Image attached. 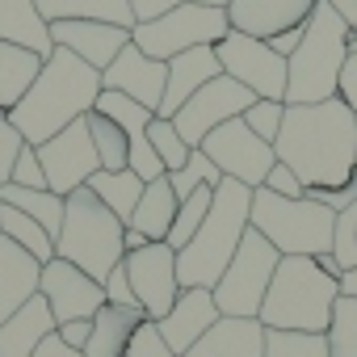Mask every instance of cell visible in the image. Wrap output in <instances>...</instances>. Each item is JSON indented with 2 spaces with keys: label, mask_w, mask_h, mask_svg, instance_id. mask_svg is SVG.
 Returning a JSON list of instances; mask_svg holds the SVG:
<instances>
[{
  "label": "cell",
  "mask_w": 357,
  "mask_h": 357,
  "mask_svg": "<svg viewBox=\"0 0 357 357\" xmlns=\"http://www.w3.org/2000/svg\"><path fill=\"white\" fill-rule=\"evenodd\" d=\"M202 151L219 164L223 176H231V181H244L248 190H261L269 168L278 164V151L273 143H265L244 118H231L223 126H215L206 139H202Z\"/></svg>",
  "instance_id": "cell-10"
},
{
  "label": "cell",
  "mask_w": 357,
  "mask_h": 357,
  "mask_svg": "<svg viewBox=\"0 0 357 357\" xmlns=\"http://www.w3.org/2000/svg\"><path fill=\"white\" fill-rule=\"evenodd\" d=\"M336 298H340V282L328 278L315 257H282L257 319L265 328L328 332Z\"/></svg>",
  "instance_id": "cell-4"
},
{
  "label": "cell",
  "mask_w": 357,
  "mask_h": 357,
  "mask_svg": "<svg viewBox=\"0 0 357 357\" xmlns=\"http://www.w3.org/2000/svg\"><path fill=\"white\" fill-rule=\"evenodd\" d=\"M0 202L5 206H17L22 215H30V219H38L47 231H51V240L59 236V227H63V198L59 194H51V190H22V185H0Z\"/></svg>",
  "instance_id": "cell-31"
},
{
  "label": "cell",
  "mask_w": 357,
  "mask_h": 357,
  "mask_svg": "<svg viewBox=\"0 0 357 357\" xmlns=\"http://www.w3.org/2000/svg\"><path fill=\"white\" fill-rule=\"evenodd\" d=\"M34 357H84V353H80V349H72V344H63V340H59V332H51V336L38 344V353H34Z\"/></svg>",
  "instance_id": "cell-50"
},
{
  "label": "cell",
  "mask_w": 357,
  "mask_h": 357,
  "mask_svg": "<svg viewBox=\"0 0 357 357\" xmlns=\"http://www.w3.org/2000/svg\"><path fill=\"white\" fill-rule=\"evenodd\" d=\"M122 357H176L172 349H168V340L160 336V328H155V319H139L135 324V332H130V340H126V349H122Z\"/></svg>",
  "instance_id": "cell-40"
},
{
  "label": "cell",
  "mask_w": 357,
  "mask_h": 357,
  "mask_svg": "<svg viewBox=\"0 0 357 357\" xmlns=\"http://www.w3.org/2000/svg\"><path fill=\"white\" fill-rule=\"evenodd\" d=\"M349 51H357V26L349 30Z\"/></svg>",
  "instance_id": "cell-55"
},
{
  "label": "cell",
  "mask_w": 357,
  "mask_h": 357,
  "mask_svg": "<svg viewBox=\"0 0 357 357\" xmlns=\"http://www.w3.org/2000/svg\"><path fill=\"white\" fill-rule=\"evenodd\" d=\"M0 43H13V47H26L34 55H51L55 43H51V22L38 13L34 0H0Z\"/></svg>",
  "instance_id": "cell-24"
},
{
  "label": "cell",
  "mask_w": 357,
  "mask_h": 357,
  "mask_svg": "<svg viewBox=\"0 0 357 357\" xmlns=\"http://www.w3.org/2000/svg\"><path fill=\"white\" fill-rule=\"evenodd\" d=\"M143 176L135 172V168H122V172H93L89 176V190L101 198V206H109L122 223H130V215H135V206H139V198H143Z\"/></svg>",
  "instance_id": "cell-29"
},
{
  "label": "cell",
  "mask_w": 357,
  "mask_h": 357,
  "mask_svg": "<svg viewBox=\"0 0 357 357\" xmlns=\"http://www.w3.org/2000/svg\"><path fill=\"white\" fill-rule=\"evenodd\" d=\"M51 43L72 51L89 68L105 72L118 59V51L130 43V30L114 26V22H51Z\"/></svg>",
  "instance_id": "cell-18"
},
{
  "label": "cell",
  "mask_w": 357,
  "mask_h": 357,
  "mask_svg": "<svg viewBox=\"0 0 357 357\" xmlns=\"http://www.w3.org/2000/svg\"><path fill=\"white\" fill-rule=\"evenodd\" d=\"M315 261H319V269H324V273H328V278H336V282H340V278H344V269H340V261H336V257H332V252H324V257H315Z\"/></svg>",
  "instance_id": "cell-53"
},
{
  "label": "cell",
  "mask_w": 357,
  "mask_h": 357,
  "mask_svg": "<svg viewBox=\"0 0 357 357\" xmlns=\"http://www.w3.org/2000/svg\"><path fill=\"white\" fill-rule=\"evenodd\" d=\"M55 315L47 307L43 294H34L30 303H22L5 324H0V357H34L38 344L55 332Z\"/></svg>",
  "instance_id": "cell-21"
},
{
  "label": "cell",
  "mask_w": 357,
  "mask_h": 357,
  "mask_svg": "<svg viewBox=\"0 0 357 357\" xmlns=\"http://www.w3.org/2000/svg\"><path fill=\"white\" fill-rule=\"evenodd\" d=\"M265 357H332L328 353V332L265 328Z\"/></svg>",
  "instance_id": "cell-33"
},
{
  "label": "cell",
  "mask_w": 357,
  "mask_h": 357,
  "mask_svg": "<svg viewBox=\"0 0 357 357\" xmlns=\"http://www.w3.org/2000/svg\"><path fill=\"white\" fill-rule=\"evenodd\" d=\"M219 319H223V311H219V303H215V290H206V286H185L181 294H176V303L168 307V315L155 319V328H160V336L168 340V349L181 357V353H190Z\"/></svg>",
  "instance_id": "cell-17"
},
{
  "label": "cell",
  "mask_w": 357,
  "mask_h": 357,
  "mask_svg": "<svg viewBox=\"0 0 357 357\" xmlns=\"http://www.w3.org/2000/svg\"><path fill=\"white\" fill-rule=\"evenodd\" d=\"M181 357H265V324L223 315L190 353Z\"/></svg>",
  "instance_id": "cell-23"
},
{
  "label": "cell",
  "mask_w": 357,
  "mask_h": 357,
  "mask_svg": "<svg viewBox=\"0 0 357 357\" xmlns=\"http://www.w3.org/2000/svg\"><path fill=\"white\" fill-rule=\"evenodd\" d=\"M215 51H219V63H223V72H227L231 80H240L244 89H252L257 97L286 101L290 59H282L265 38H252V34L227 30V38H223Z\"/></svg>",
  "instance_id": "cell-11"
},
{
  "label": "cell",
  "mask_w": 357,
  "mask_h": 357,
  "mask_svg": "<svg viewBox=\"0 0 357 357\" xmlns=\"http://www.w3.org/2000/svg\"><path fill=\"white\" fill-rule=\"evenodd\" d=\"M265 143H278V130H282V118H286V101H269V97H257L244 114H240Z\"/></svg>",
  "instance_id": "cell-38"
},
{
  "label": "cell",
  "mask_w": 357,
  "mask_h": 357,
  "mask_svg": "<svg viewBox=\"0 0 357 357\" xmlns=\"http://www.w3.org/2000/svg\"><path fill=\"white\" fill-rule=\"evenodd\" d=\"M202 5H219V9H227V5H231V0H202Z\"/></svg>",
  "instance_id": "cell-56"
},
{
  "label": "cell",
  "mask_w": 357,
  "mask_h": 357,
  "mask_svg": "<svg viewBox=\"0 0 357 357\" xmlns=\"http://www.w3.org/2000/svg\"><path fill=\"white\" fill-rule=\"evenodd\" d=\"M122 227L126 223L109 206H101V198L89 185H80L76 194L63 198V227L55 236V257H63L76 269H84L89 278L105 282L109 269L126 257Z\"/></svg>",
  "instance_id": "cell-6"
},
{
  "label": "cell",
  "mask_w": 357,
  "mask_h": 357,
  "mask_svg": "<svg viewBox=\"0 0 357 357\" xmlns=\"http://www.w3.org/2000/svg\"><path fill=\"white\" fill-rule=\"evenodd\" d=\"M215 76H223V63H219V51L215 47H194V51H181L168 59V89H164V101H160V118H172L181 109L202 84H211Z\"/></svg>",
  "instance_id": "cell-20"
},
{
  "label": "cell",
  "mask_w": 357,
  "mask_h": 357,
  "mask_svg": "<svg viewBox=\"0 0 357 357\" xmlns=\"http://www.w3.org/2000/svg\"><path fill=\"white\" fill-rule=\"evenodd\" d=\"M55 332H59V340H63V344H72V349H80V353H84L89 332H93V319H72V324H59Z\"/></svg>",
  "instance_id": "cell-47"
},
{
  "label": "cell",
  "mask_w": 357,
  "mask_h": 357,
  "mask_svg": "<svg viewBox=\"0 0 357 357\" xmlns=\"http://www.w3.org/2000/svg\"><path fill=\"white\" fill-rule=\"evenodd\" d=\"M248 227H252V190L244 181L223 176V181L215 185V198H211V211H206L202 227L194 231V240L181 252H176V278H181V290L185 286L215 290L223 269L240 252Z\"/></svg>",
  "instance_id": "cell-3"
},
{
  "label": "cell",
  "mask_w": 357,
  "mask_h": 357,
  "mask_svg": "<svg viewBox=\"0 0 357 357\" xmlns=\"http://www.w3.org/2000/svg\"><path fill=\"white\" fill-rule=\"evenodd\" d=\"M252 227L282 257H324L332 252L336 215L315 198H282L273 190H252Z\"/></svg>",
  "instance_id": "cell-7"
},
{
  "label": "cell",
  "mask_w": 357,
  "mask_h": 357,
  "mask_svg": "<svg viewBox=\"0 0 357 357\" xmlns=\"http://www.w3.org/2000/svg\"><path fill=\"white\" fill-rule=\"evenodd\" d=\"M336 97L357 114V51H349L344 68H340V84H336Z\"/></svg>",
  "instance_id": "cell-46"
},
{
  "label": "cell",
  "mask_w": 357,
  "mask_h": 357,
  "mask_svg": "<svg viewBox=\"0 0 357 357\" xmlns=\"http://www.w3.org/2000/svg\"><path fill=\"white\" fill-rule=\"evenodd\" d=\"M307 198H315V202H324L332 215H340V211H349V206H357V172H353V181H344V185H336V190H311Z\"/></svg>",
  "instance_id": "cell-44"
},
{
  "label": "cell",
  "mask_w": 357,
  "mask_h": 357,
  "mask_svg": "<svg viewBox=\"0 0 357 357\" xmlns=\"http://www.w3.org/2000/svg\"><path fill=\"white\" fill-rule=\"evenodd\" d=\"M332 257L340 261V269H357V206L340 211L336 215V227H332Z\"/></svg>",
  "instance_id": "cell-39"
},
{
  "label": "cell",
  "mask_w": 357,
  "mask_h": 357,
  "mask_svg": "<svg viewBox=\"0 0 357 357\" xmlns=\"http://www.w3.org/2000/svg\"><path fill=\"white\" fill-rule=\"evenodd\" d=\"M38 72H43V55L13 47V43H0V114H9L26 97Z\"/></svg>",
  "instance_id": "cell-28"
},
{
  "label": "cell",
  "mask_w": 357,
  "mask_h": 357,
  "mask_svg": "<svg viewBox=\"0 0 357 357\" xmlns=\"http://www.w3.org/2000/svg\"><path fill=\"white\" fill-rule=\"evenodd\" d=\"M231 22H227V9L219 5H202V0H185L151 22H135L130 30V43L151 55V59H172L181 51H194V47H219L227 38Z\"/></svg>",
  "instance_id": "cell-8"
},
{
  "label": "cell",
  "mask_w": 357,
  "mask_h": 357,
  "mask_svg": "<svg viewBox=\"0 0 357 357\" xmlns=\"http://www.w3.org/2000/svg\"><path fill=\"white\" fill-rule=\"evenodd\" d=\"M47 22H114L135 30L130 0H34Z\"/></svg>",
  "instance_id": "cell-26"
},
{
  "label": "cell",
  "mask_w": 357,
  "mask_h": 357,
  "mask_svg": "<svg viewBox=\"0 0 357 357\" xmlns=\"http://www.w3.org/2000/svg\"><path fill=\"white\" fill-rule=\"evenodd\" d=\"M176 5H185V0H130L135 22H151V17H160V13H168Z\"/></svg>",
  "instance_id": "cell-48"
},
{
  "label": "cell",
  "mask_w": 357,
  "mask_h": 357,
  "mask_svg": "<svg viewBox=\"0 0 357 357\" xmlns=\"http://www.w3.org/2000/svg\"><path fill=\"white\" fill-rule=\"evenodd\" d=\"M265 190H273V194H282V198H307V190H303V181L278 160L273 168H269V176H265Z\"/></svg>",
  "instance_id": "cell-45"
},
{
  "label": "cell",
  "mask_w": 357,
  "mask_h": 357,
  "mask_svg": "<svg viewBox=\"0 0 357 357\" xmlns=\"http://www.w3.org/2000/svg\"><path fill=\"white\" fill-rule=\"evenodd\" d=\"M340 294H353V298H357V269H349V273L340 278Z\"/></svg>",
  "instance_id": "cell-54"
},
{
  "label": "cell",
  "mask_w": 357,
  "mask_h": 357,
  "mask_svg": "<svg viewBox=\"0 0 357 357\" xmlns=\"http://www.w3.org/2000/svg\"><path fill=\"white\" fill-rule=\"evenodd\" d=\"M303 34H307V26H294V30H282V34H273L269 38V47L282 55V59H290L294 51H298V43H303Z\"/></svg>",
  "instance_id": "cell-49"
},
{
  "label": "cell",
  "mask_w": 357,
  "mask_h": 357,
  "mask_svg": "<svg viewBox=\"0 0 357 357\" xmlns=\"http://www.w3.org/2000/svg\"><path fill=\"white\" fill-rule=\"evenodd\" d=\"M176 206H181V198L172 194L168 172H164V176H155V181L143 185V198H139V206H135V215H130L126 227H135V231H143L151 244H160V240H168V231H172Z\"/></svg>",
  "instance_id": "cell-25"
},
{
  "label": "cell",
  "mask_w": 357,
  "mask_h": 357,
  "mask_svg": "<svg viewBox=\"0 0 357 357\" xmlns=\"http://www.w3.org/2000/svg\"><path fill=\"white\" fill-rule=\"evenodd\" d=\"M126 273H130V290L139 298V311L147 319H164L168 307L181 294V278H176V248L160 244H143L135 252L122 257Z\"/></svg>",
  "instance_id": "cell-14"
},
{
  "label": "cell",
  "mask_w": 357,
  "mask_h": 357,
  "mask_svg": "<svg viewBox=\"0 0 357 357\" xmlns=\"http://www.w3.org/2000/svg\"><path fill=\"white\" fill-rule=\"evenodd\" d=\"M278 261H282V252L257 227H248L240 252L231 257V265L223 269V278L215 286L219 311L223 315H236V319H257L261 315V303L269 294V282L278 273Z\"/></svg>",
  "instance_id": "cell-9"
},
{
  "label": "cell",
  "mask_w": 357,
  "mask_h": 357,
  "mask_svg": "<svg viewBox=\"0 0 357 357\" xmlns=\"http://www.w3.org/2000/svg\"><path fill=\"white\" fill-rule=\"evenodd\" d=\"M278 160L303 181V190H336L357 172V114L340 101L286 105L278 143Z\"/></svg>",
  "instance_id": "cell-1"
},
{
  "label": "cell",
  "mask_w": 357,
  "mask_h": 357,
  "mask_svg": "<svg viewBox=\"0 0 357 357\" xmlns=\"http://www.w3.org/2000/svg\"><path fill=\"white\" fill-rule=\"evenodd\" d=\"M147 139H151V147H155V155H160V164H164V172H176V168H185V160H190V143L181 139V130L172 126V118H151V126H147Z\"/></svg>",
  "instance_id": "cell-37"
},
{
  "label": "cell",
  "mask_w": 357,
  "mask_h": 357,
  "mask_svg": "<svg viewBox=\"0 0 357 357\" xmlns=\"http://www.w3.org/2000/svg\"><path fill=\"white\" fill-rule=\"evenodd\" d=\"M13 185L22 190H47V172H43V160H38V147L26 143L17 164H13Z\"/></svg>",
  "instance_id": "cell-42"
},
{
  "label": "cell",
  "mask_w": 357,
  "mask_h": 357,
  "mask_svg": "<svg viewBox=\"0 0 357 357\" xmlns=\"http://www.w3.org/2000/svg\"><path fill=\"white\" fill-rule=\"evenodd\" d=\"M101 89L122 93V97L147 105L151 114H160V101H164V89H168V63L164 59H151L135 43H126L118 51V59L101 72Z\"/></svg>",
  "instance_id": "cell-16"
},
{
  "label": "cell",
  "mask_w": 357,
  "mask_h": 357,
  "mask_svg": "<svg viewBox=\"0 0 357 357\" xmlns=\"http://www.w3.org/2000/svg\"><path fill=\"white\" fill-rule=\"evenodd\" d=\"M328 5H332L349 26H357V0H328Z\"/></svg>",
  "instance_id": "cell-51"
},
{
  "label": "cell",
  "mask_w": 357,
  "mask_h": 357,
  "mask_svg": "<svg viewBox=\"0 0 357 357\" xmlns=\"http://www.w3.org/2000/svg\"><path fill=\"white\" fill-rule=\"evenodd\" d=\"M38 278H43V261H34L26 248L0 236V324L38 294Z\"/></svg>",
  "instance_id": "cell-22"
},
{
  "label": "cell",
  "mask_w": 357,
  "mask_h": 357,
  "mask_svg": "<svg viewBox=\"0 0 357 357\" xmlns=\"http://www.w3.org/2000/svg\"><path fill=\"white\" fill-rule=\"evenodd\" d=\"M211 198H215V185H202V190H194L190 198H181V206H176V219H172V231H168V248H176L181 252L190 240H194V231L202 227V219H206V211H211Z\"/></svg>",
  "instance_id": "cell-34"
},
{
  "label": "cell",
  "mask_w": 357,
  "mask_h": 357,
  "mask_svg": "<svg viewBox=\"0 0 357 357\" xmlns=\"http://www.w3.org/2000/svg\"><path fill=\"white\" fill-rule=\"evenodd\" d=\"M219 181H223V172H219V164H215L202 147H194V151H190L185 168L168 172V185H172V194H176V198H190L194 190H202V185H219Z\"/></svg>",
  "instance_id": "cell-35"
},
{
  "label": "cell",
  "mask_w": 357,
  "mask_h": 357,
  "mask_svg": "<svg viewBox=\"0 0 357 357\" xmlns=\"http://www.w3.org/2000/svg\"><path fill=\"white\" fill-rule=\"evenodd\" d=\"M101 97V72L89 68L84 59H76L72 51L55 47L43 59V72L34 76V84L26 89V97L9 109V122L22 130L26 143H47L51 135H59L63 126L80 122Z\"/></svg>",
  "instance_id": "cell-2"
},
{
  "label": "cell",
  "mask_w": 357,
  "mask_h": 357,
  "mask_svg": "<svg viewBox=\"0 0 357 357\" xmlns=\"http://www.w3.org/2000/svg\"><path fill=\"white\" fill-rule=\"evenodd\" d=\"M22 147H26L22 130L9 122V114H0V185H9V181H13V164H17Z\"/></svg>",
  "instance_id": "cell-41"
},
{
  "label": "cell",
  "mask_w": 357,
  "mask_h": 357,
  "mask_svg": "<svg viewBox=\"0 0 357 357\" xmlns=\"http://www.w3.org/2000/svg\"><path fill=\"white\" fill-rule=\"evenodd\" d=\"M311 9H315V0H231V5H227V22H231V30L269 43L282 30L307 26Z\"/></svg>",
  "instance_id": "cell-19"
},
{
  "label": "cell",
  "mask_w": 357,
  "mask_h": 357,
  "mask_svg": "<svg viewBox=\"0 0 357 357\" xmlns=\"http://www.w3.org/2000/svg\"><path fill=\"white\" fill-rule=\"evenodd\" d=\"M0 236L5 240H13L17 248H26L34 261H55V240H51V231L38 223V219H30V215H22L17 206H5L0 202Z\"/></svg>",
  "instance_id": "cell-30"
},
{
  "label": "cell",
  "mask_w": 357,
  "mask_h": 357,
  "mask_svg": "<svg viewBox=\"0 0 357 357\" xmlns=\"http://www.w3.org/2000/svg\"><path fill=\"white\" fill-rule=\"evenodd\" d=\"M252 101H257V93H252V89H244L240 80H231V76L223 72V76H215L211 84H202V89H198L181 109L172 114V126L181 130V139H185L190 147H202V139H206L215 126H223V122L240 118Z\"/></svg>",
  "instance_id": "cell-12"
},
{
  "label": "cell",
  "mask_w": 357,
  "mask_h": 357,
  "mask_svg": "<svg viewBox=\"0 0 357 357\" xmlns=\"http://www.w3.org/2000/svg\"><path fill=\"white\" fill-rule=\"evenodd\" d=\"M101 286H105V303H109V307L139 311V298H135V290H130V273H126V265H122V261L109 269V278H105Z\"/></svg>",
  "instance_id": "cell-43"
},
{
  "label": "cell",
  "mask_w": 357,
  "mask_h": 357,
  "mask_svg": "<svg viewBox=\"0 0 357 357\" xmlns=\"http://www.w3.org/2000/svg\"><path fill=\"white\" fill-rule=\"evenodd\" d=\"M328 353H332V357H357V298H353V294H340L336 307H332Z\"/></svg>",
  "instance_id": "cell-36"
},
{
  "label": "cell",
  "mask_w": 357,
  "mask_h": 357,
  "mask_svg": "<svg viewBox=\"0 0 357 357\" xmlns=\"http://www.w3.org/2000/svg\"><path fill=\"white\" fill-rule=\"evenodd\" d=\"M38 160H43V172H47V190L59 194V198L76 194L80 185H89L93 172H101V160H97V147H93V135H89L84 118L63 126L47 143H38Z\"/></svg>",
  "instance_id": "cell-13"
},
{
  "label": "cell",
  "mask_w": 357,
  "mask_h": 357,
  "mask_svg": "<svg viewBox=\"0 0 357 357\" xmlns=\"http://www.w3.org/2000/svg\"><path fill=\"white\" fill-rule=\"evenodd\" d=\"M143 319V311H126V307H101L93 315V332H89V344H84V357H122L135 324Z\"/></svg>",
  "instance_id": "cell-27"
},
{
  "label": "cell",
  "mask_w": 357,
  "mask_h": 357,
  "mask_svg": "<svg viewBox=\"0 0 357 357\" xmlns=\"http://www.w3.org/2000/svg\"><path fill=\"white\" fill-rule=\"evenodd\" d=\"M349 22L328 5L315 0V9L307 17V34L298 51L290 55V80H286V105H315L336 97L340 68L349 59Z\"/></svg>",
  "instance_id": "cell-5"
},
{
  "label": "cell",
  "mask_w": 357,
  "mask_h": 357,
  "mask_svg": "<svg viewBox=\"0 0 357 357\" xmlns=\"http://www.w3.org/2000/svg\"><path fill=\"white\" fill-rule=\"evenodd\" d=\"M84 122H89V135H93V147H97L101 168H105V172H122V168L130 164V143H126L122 126H118L109 114H101V109H89Z\"/></svg>",
  "instance_id": "cell-32"
},
{
  "label": "cell",
  "mask_w": 357,
  "mask_h": 357,
  "mask_svg": "<svg viewBox=\"0 0 357 357\" xmlns=\"http://www.w3.org/2000/svg\"><path fill=\"white\" fill-rule=\"evenodd\" d=\"M143 244H151L143 231H135V227H122V248H126V252H135V248H143Z\"/></svg>",
  "instance_id": "cell-52"
},
{
  "label": "cell",
  "mask_w": 357,
  "mask_h": 357,
  "mask_svg": "<svg viewBox=\"0 0 357 357\" xmlns=\"http://www.w3.org/2000/svg\"><path fill=\"white\" fill-rule=\"evenodd\" d=\"M38 294L47 298L55 324H72V319H93L105 307V286L97 278H89L84 269H76L72 261L55 257L43 265L38 278Z\"/></svg>",
  "instance_id": "cell-15"
}]
</instances>
